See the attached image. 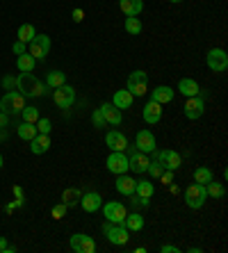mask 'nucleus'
Masks as SVG:
<instances>
[{
	"label": "nucleus",
	"mask_w": 228,
	"mask_h": 253,
	"mask_svg": "<svg viewBox=\"0 0 228 253\" xmlns=\"http://www.w3.org/2000/svg\"><path fill=\"white\" fill-rule=\"evenodd\" d=\"M100 112H103V117H105L107 124H112V126H121V121H123L121 110H117V107L112 105V103H103V105H100Z\"/></svg>",
	"instance_id": "23"
},
{
	"label": "nucleus",
	"mask_w": 228,
	"mask_h": 253,
	"mask_svg": "<svg viewBox=\"0 0 228 253\" xmlns=\"http://www.w3.org/2000/svg\"><path fill=\"white\" fill-rule=\"evenodd\" d=\"M53 100L59 110H69V107L76 103V89L69 87L66 83L59 84V87H55V91H53Z\"/></svg>",
	"instance_id": "6"
},
{
	"label": "nucleus",
	"mask_w": 228,
	"mask_h": 253,
	"mask_svg": "<svg viewBox=\"0 0 228 253\" xmlns=\"http://www.w3.org/2000/svg\"><path fill=\"white\" fill-rule=\"evenodd\" d=\"M205 201H208L205 185L194 183L185 189V203H187V208H192V210H201V208L205 206Z\"/></svg>",
	"instance_id": "3"
},
{
	"label": "nucleus",
	"mask_w": 228,
	"mask_h": 253,
	"mask_svg": "<svg viewBox=\"0 0 228 253\" xmlns=\"http://www.w3.org/2000/svg\"><path fill=\"white\" fill-rule=\"evenodd\" d=\"M176 96V91L171 87H167V84H158V87L151 91V100H155V103H160V105H164V103H171Z\"/></svg>",
	"instance_id": "18"
},
{
	"label": "nucleus",
	"mask_w": 228,
	"mask_h": 253,
	"mask_svg": "<svg viewBox=\"0 0 228 253\" xmlns=\"http://www.w3.org/2000/svg\"><path fill=\"white\" fill-rule=\"evenodd\" d=\"M148 165H151L148 153H141V151H135V153L128 158V167L135 171V173H146Z\"/></svg>",
	"instance_id": "14"
},
{
	"label": "nucleus",
	"mask_w": 228,
	"mask_h": 253,
	"mask_svg": "<svg viewBox=\"0 0 228 253\" xmlns=\"http://www.w3.org/2000/svg\"><path fill=\"white\" fill-rule=\"evenodd\" d=\"M12 50H14V55H23V53H25V43H23V42H18V39H16V43H14Z\"/></svg>",
	"instance_id": "43"
},
{
	"label": "nucleus",
	"mask_w": 228,
	"mask_h": 253,
	"mask_svg": "<svg viewBox=\"0 0 228 253\" xmlns=\"http://www.w3.org/2000/svg\"><path fill=\"white\" fill-rule=\"evenodd\" d=\"M103 233H105V237L114 247H123V244H128V240H130L128 228L123 224H112V221H107V224H103Z\"/></svg>",
	"instance_id": "4"
},
{
	"label": "nucleus",
	"mask_w": 228,
	"mask_h": 253,
	"mask_svg": "<svg viewBox=\"0 0 228 253\" xmlns=\"http://www.w3.org/2000/svg\"><path fill=\"white\" fill-rule=\"evenodd\" d=\"M7 126H9V114L0 112V128H7Z\"/></svg>",
	"instance_id": "44"
},
{
	"label": "nucleus",
	"mask_w": 228,
	"mask_h": 253,
	"mask_svg": "<svg viewBox=\"0 0 228 253\" xmlns=\"http://www.w3.org/2000/svg\"><path fill=\"white\" fill-rule=\"evenodd\" d=\"M0 253H14V247H9V244H7L5 237H0Z\"/></svg>",
	"instance_id": "42"
},
{
	"label": "nucleus",
	"mask_w": 228,
	"mask_h": 253,
	"mask_svg": "<svg viewBox=\"0 0 228 253\" xmlns=\"http://www.w3.org/2000/svg\"><path fill=\"white\" fill-rule=\"evenodd\" d=\"M69 247H71V251H76V253H94L96 242L89 235H85V233H76V235H71Z\"/></svg>",
	"instance_id": "9"
},
{
	"label": "nucleus",
	"mask_w": 228,
	"mask_h": 253,
	"mask_svg": "<svg viewBox=\"0 0 228 253\" xmlns=\"http://www.w3.org/2000/svg\"><path fill=\"white\" fill-rule=\"evenodd\" d=\"M160 178H162V183H164V185H171V183H174V171L164 169L162 173H160Z\"/></svg>",
	"instance_id": "41"
},
{
	"label": "nucleus",
	"mask_w": 228,
	"mask_h": 253,
	"mask_svg": "<svg viewBox=\"0 0 228 253\" xmlns=\"http://www.w3.org/2000/svg\"><path fill=\"white\" fill-rule=\"evenodd\" d=\"M80 196H82L80 189L69 187L62 192V203H64L66 208H76V206H80Z\"/></svg>",
	"instance_id": "27"
},
{
	"label": "nucleus",
	"mask_w": 228,
	"mask_h": 253,
	"mask_svg": "<svg viewBox=\"0 0 228 253\" xmlns=\"http://www.w3.org/2000/svg\"><path fill=\"white\" fill-rule=\"evenodd\" d=\"M205 112V103L203 98H199V96H189L187 103H185V117L192 119V121H196V119H201Z\"/></svg>",
	"instance_id": "13"
},
{
	"label": "nucleus",
	"mask_w": 228,
	"mask_h": 253,
	"mask_svg": "<svg viewBox=\"0 0 228 253\" xmlns=\"http://www.w3.org/2000/svg\"><path fill=\"white\" fill-rule=\"evenodd\" d=\"M35 126H37V132H41V135H50V128H53V126H50V119H41V117Z\"/></svg>",
	"instance_id": "37"
},
{
	"label": "nucleus",
	"mask_w": 228,
	"mask_h": 253,
	"mask_svg": "<svg viewBox=\"0 0 228 253\" xmlns=\"http://www.w3.org/2000/svg\"><path fill=\"white\" fill-rule=\"evenodd\" d=\"M212 180V171L208 167H199V169L194 171V183L199 185H208Z\"/></svg>",
	"instance_id": "34"
},
{
	"label": "nucleus",
	"mask_w": 228,
	"mask_h": 253,
	"mask_svg": "<svg viewBox=\"0 0 228 253\" xmlns=\"http://www.w3.org/2000/svg\"><path fill=\"white\" fill-rule=\"evenodd\" d=\"M126 89H128L133 96H144L148 91V76L144 73V71H133V73L128 76Z\"/></svg>",
	"instance_id": "5"
},
{
	"label": "nucleus",
	"mask_w": 228,
	"mask_h": 253,
	"mask_svg": "<svg viewBox=\"0 0 228 253\" xmlns=\"http://www.w3.org/2000/svg\"><path fill=\"white\" fill-rule=\"evenodd\" d=\"M160 251L162 253H178V247H169V244H167V247H162Z\"/></svg>",
	"instance_id": "46"
},
{
	"label": "nucleus",
	"mask_w": 228,
	"mask_h": 253,
	"mask_svg": "<svg viewBox=\"0 0 228 253\" xmlns=\"http://www.w3.org/2000/svg\"><path fill=\"white\" fill-rule=\"evenodd\" d=\"M135 178H130L128 173H119V178H117V192L119 194H123V196H130V194H135Z\"/></svg>",
	"instance_id": "24"
},
{
	"label": "nucleus",
	"mask_w": 228,
	"mask_h": 253,
	"mask_svg": "<svg viewBox=\"0 0 228 253\" xmlns=\"http://www.w3.org/2000/svg\"><path fill=\"white\" fill-rule=\"evenodd\" d=\"M82 18H85V12H82V9H73V21H76V23H80Z\"/></svg>",
	"instance_id": "45"
},
{
	"label": "nucleus",
	"mask_w": 228,
	"mask_h": 253,
	"mask_svg": "<svg viewBox=\"0 0 228 253\" xmlns=\"http://www.w3.org/2000/svg\"><path fill=\"white\" fill-rule=\"evenodd\" d=\"M107 165V171H112V173H126V171L130 169L128 167V155H126V151H112L110 155H107L105 160Z\"/></svg>",
	"instance_id": "7"
},
{
	"label": "nucleus",
	"mask_w": 228,
	"mask_h": 253,
	"mask_svg": "<svg viewBox=\"0 0 228 253\" xmlns=\"http://www.w3.org/2000/svg\"><path fill=\"white\" fill-rule=\"evenodd\" d=\"M21 117H23V121H28V124H37V121H39V110H37L35 105H25L23 110H21Z\"/></svg>",
	"instance_id": "35"
},
{
	"label": "nucleus",
	"mask_w": 228,
	"mask_h": 253,
	"mask_svg": "<svg viewBox=\"0 0 228 253\" xmlns=\"http://www.w3.org/2000/svg\"><path fill=\"white\" fill-rule=\"evenodd\" d=\"M50 53V37L48 35H37L32 42H30V55L39 62V59H46V55Z\"/></svg>",
	"instance_id": "10"
},
{
	"label": "nucleus",
	"mask_w": 228,
	"mask_h": 253,
	"mask_svg": "<svg viewBox=\"0 0 228 253\" xmlns=\"http://www.w3.org/2000/svg\"><path fill=\"white\" fill-rule=\"evenodd\" d=\"M80 206L85 212H96L103 208V196L98 192H87V194L80 196Z\"/></svg>",
	"instance_id": "15"
},
{
	"label": "nucleus",
	"mask_w": 228,
	"mask_h": 253,
	"mask_svg": "<svg viewBox=\"0 0 228 253\" xmlns=\"http://www.w3.org/2000/svg\"><path fill=\"white\" fill-rule=\"evenodd\" d=\"M25 107V96L21 94V91H7L2 98H0V112L5 114H21V110Z\"/></svg>",
	"instance_id": "2"
},
{
	"label": "nucleus",
	"mask_w": 228,
	"mask_h": 253,
	"mask_svg": "<svg viewBox=\"0 0 228 253\" xmlns=\"http://www.w3.org/2000/svg\"><path fill=\"white\" fill-rule=\"evenodd\" d=\"M103 212H105V219L112 221V224H123V219H126V214H128V210H126L123 203H119V201H110V203H105Z\"/></svg>",
	"instance_id": "11"
},
{
	"label": "nucleus",
	"mask_w": 228,
	"mask_h": 253,
	"mask_svg": "<svg viewBox=\"0 0 228 253\" xmlns=\"http://www.w3.org/2000/svg\"><path fill=\"white\" fill-rule=\"evenodd\" d=\"M169 2H182V0H169Z\"/></svg>",
	"instance_id": "49"
},
{
	"label": "nucleus",
	"mask_w": 228,
	"mask_h": 253,
	"mask_svg": "<svg viewBox=\"0 0 228 253\" xmlns=\"http://www.w3.org/2000/svg\"><path fill=\"white\" fill-rule=\"evenodd\" d=\"M35 66H37V59L30 53H23V55H18L16 57V69L21 71V73H32Z\"/></svg>",
	"instance_id": "26"
},
{
	"label": "nucleus",
	"mask_w": 228,
	"mask_h": 253,
	"mask_svg": "<svg viewBox=\"0 0 228 253\" xmlns=\"http://www.w3.org/2000/svg\"><path fill=\"white\" fill-rule=\"evenodd\" d=\"M50 148V135H41V132H37L35 139H30V151L35 155H44Z\"/></svg>",
	"instance_id": "20"
},
{
	"label": "nucleus",
	"mask_w": 228,
	"mask_h": 253,
	"mask_svg": "<svg viewBox=\"0 0 228 253\" xmlns=\"http://www.w3.org/2000/svg\"><path fill=\"white\" fill-rule=\"evenodd\" d=\"M160 119H162V105L155 103V100H148L146 105H144V121L146 124H158Z\"/></svg>",
	"instance_id": "19"
},
{
	"label": "nucleus",
	"mask_w": 228,
	"mask_h": 253,
	"mask_svg": "<svg viewBox=\"0 0 228 253\" xmlns=\"http://www.w3.org/2000/svg\"><path fill=\"white\" fill-rule=\"evenodd\" d=\"M16 135L21 137V139H25V141L35 139V137H37V126H35V124H28V121H23V124L16 128Z\"/></svg>",
	"instance_id": "28"
},
{
	"label": "nucleus",
	"mask_w": 228,
	"mask_h": 253,
	"mask_svg": "<svg viewBox=\"0 0 228 253\" xmlns=\"http://www.w3.org/2000/svg\"><path fill=\"white\" fill-rule=\"evenodd\" d=\"M153 192H155V187H153V183H148V180H137V183H135V194L141 196V199H151Z\"/></svg>",
	"instance_id": "29"
},
{
	"label": "nucleus",
	"mask_w": 228,
	"mask_h": 253,
	"mask_svg": "<svg viewBox=\"0 0 228 253\" xmlns=\"http://www.w3.org/2000/svg\"><path fill=\"white\" fill-rule=\"evenodd\" d=\"M105 141H107V146H110V151H126L128 148V139L119 130H110L105 135Z\"/></svg>",
	"instance_id": "17"
},
{
	"label": "nucleus",
	"mask_w": 228,
	"mask_h": 253,
	"mask_svg": "<svg viewBox=\"0 0 228 253\" xmlns=\"http://www.w3.org/2000/svg\"><path fill=\"white\" fill-rule=\"evenodd\" d=\"M199 83L196 80H192V78H182L181 83H178V94H182V96H199Z\"/></svg>",
	"instance_id": "25"
},
{
	"label": "nucleus",
	"mask_w": 228,
	"mask_h": 253,
	"mask_svg": "<svg viewBox=\"0 0 228 253\" xmlns=\"http://www.w3.org/2000/svg\"><path fill=\"white\" fill-rule=\"evenodd\" d=\"M205 62H208L210 71H215V73H224L228 69V55L224 48H212L208 53V57H205Z\"/></svg>",
	"instance_id": "8"
},
{
	"label": "nucleus",
	"mask_w": 228,
	"mask_h": 253,
	"mask_svg": "<svg viewBox=\"0 0 228 253\" xmlns=\"http://www.w3.org/2000/svg\"><path fill=\"white\" fill-rule=\"evenodd\" d=\"M119 7L126 16H139L144 12V0H119Z\"/></svg>",
	"instance_id": "22"
},
{
	"label": "nucleus",
	"mask_w": 228,
	"mask_h": 253,
	"mask_svg": "<svg viewBox=\"0 0 228 253\" xmlns=\"http://www.w3.org/2000/svg\"><path fill=\"white\" fill-rule=\"evenodd\" d=\"M12 84H14V87H16V80H12V78H5V87L9 89V87H12Z\"/></svg>",
	"instance_id": "47"
},
{
	"label": "nucleus",
	"mask_w": 228,
	"mask_h": 253,
	"mask_svg": "<svg viewBox=\"0 0 228 253\" xmlns=\"http://www.w3.org/2000/svg\"><path fill=\"white\" fill-rule=\"evenodd\" d=\"M126 32L128 35H141V21L137 16H128L126 18Z\"/></svg>",
	"instance_id": "36"
},
{
	"label": "nucleus",
	"mask_w": 228,
	"mask_h": 253,
	"mask_svg": "<svg viewBox=\"0 0 228 253\" xmlns=\"http://www.w3.org/2000/svg\"><path fill=\"white\" fill-rule=\"evenodd\" d=\"M64 83H66V76L62 73V71H50L48 78H46V87L48 89H55V87H59V84H64Z\"/></svg>",
	"instance_id": "32"
},
{
	"label": "nucleus",
	"mask_w": 228,
	"mask_h": 253,
	"mask_svg": "<svg viewBox=\"0 0 228 253\" xmlns=\"http://www.w3.org/2000/svg\"><path fill=\"white\" fill-rule=\"evenodd\" d=\"M66 210H69V208L64 206V203H59V206H55L53 208V219H62L66 214Z\"/></svg>",
	"instance_id": "40"
},
{
	"label": "nucleus",
	"mask_w": 228,
	"mask_h": 253,
	"mask_svg": "<svg viewBox=\"0 0 228 253\" xmlns=\"http://www.w3.org/2000/svg\"><path fill=\"white\" fill-rule=\"evenodd\" d=\"M133 98L135 96L130 94L128 89H119V91H114V96H112V105L117 107V110H128V107L133 105Z\"/></svg>",
	"instance_id": "21"
},
{
	"label": "nucleus",
	"mask_w": 228,
	"mask_h": 253,
	"mask_svg": "<svg viewBox=\"0 0 228 253\" xmlns=\"http://www.w3.org/2000/svg\"><path fill=\"white\" fill-rule=\"evenodd\" d=\"M16 37H18V42H23V43H30L32 39L37 37V30L32 28L30 23H23L21 28H18V32H16Z\"/></svg>",
	"instance_id": "31"
},
{
	"label": "nucleus",
	"mask_w": 228,
	"mask_h": 253,
	"mask_svg": "<svg viewBox=\"0 0 228 253\" xmlns=\"http://www.w3.org/2000/svg\"><path fill=\"white\" fill-rule=\"evenodd\" d=\"M91 121H94V126L96 128H105V117H103V112H100V110H96L94 114H91Z\"/></svg>",
	"instance_id": "38"
},
{
	"label": "nucleus",
	"mask_w": 228,
	"mask_h": 253,
	"mask_svg": "<svg viewBox=\"0 0 228 253\" xmlns=\"http://www.w3.org/2000/svg\"><path fill=\"white\" fill-rule=\"evenodd\" d=\"M135 146H137V151H141V153H153V151L158 148V144H155V137H153L151 130H139V132L135 135Z\"/></svg>",
	"instance_id": "12"
},
{
	"label": "nucleus",
	"mask_w": 228,
	"mask_h": 253,
	"mask_svg": "<svg viewBox=\"0 0 228 253\" xmlns=\"http://www.w3.org/2000/svg\"><path fill=\"white\" fill-rule=\"evenodd\" d=\"M155 160H158L164 169H169V171H176L178 167H181V162H182L181 155L176 153V151H162V153L155 155Z\"/></svg>",
	"instance_id": "16"
},
{
	"label": "nucleus",
	"mask_w": 228,
	"mask_h": 253,
	"mask_svg": "<svg viewBox=\"0 0 228 253\" xmlns=\"http://www.w3.org/2000/svg\"><path fill=\"white\" fill-rule=\"evenodd\" d=\"M0 169H2V155H0Z\"/></svg>",
	"instance_id": "48"
},
{
	"label": "nucleus",
	"mask_w": 228,
	"mask_h": 253,
	"mask_svg": "<svg viewBox=\"0 0 228 253\" xmlns=\"http://www.w3.org/2000/svg\"><path fill=\"white\" fill-rule=\"evenodd\" d=\"M46 89L48 87L35 76V71L32 73H21L16 78V91H21L25 98H39V96L46 94Z\"/></svg>",
	"instance_id": "1"
},
{
	"label": "nucleus",
	"mask_w": 228,
	"mask_h": 253,
	"mask_svg": "<svg viewBox=\"0 0 228 253\" xmlns=\"http://www.w3.org/2000/svg\"><path fill=\"white\" fill-rule=\"evenodd\" d=\"M164 171V167L160 165L158 160H155V162H151V165H148V173H151L153 178H160V173H162Z\"/></svg>",
	"instance_id": "39"
},
{
	"label": "nucleus",
	"mask_w": 228,
	"mask_h": 253,
	"mask_svg": "<svg viewBox=\"0 0 228 253\" xmlns=\"http://www.w3.org/2000/svg\"><path fill=\"white\" fill-rule=\"evenodd\" d=\"M205 192H208V196H212V199H224V194H226V187H224L222 183H215V178H212L210 183L205 185Z\"/></svg>",
	"instance_id": "33"
},
{
	"label": "nucleus",
	"mask_w": 228,
	"mask_h": 253,
	"mask_svg": "<svg viewBox=\"0 0 228 253\" xmlns=\"http://www.w3.org/2000/svg\"><path fill=\"white\" fill-rule=\"evenodd\" d=\"M123 226H126L128 230H141V228H144V217H141V214H137V212H135V214H126Z\"/></svg>",
	"instance_id": "30"
}]
</instances>
